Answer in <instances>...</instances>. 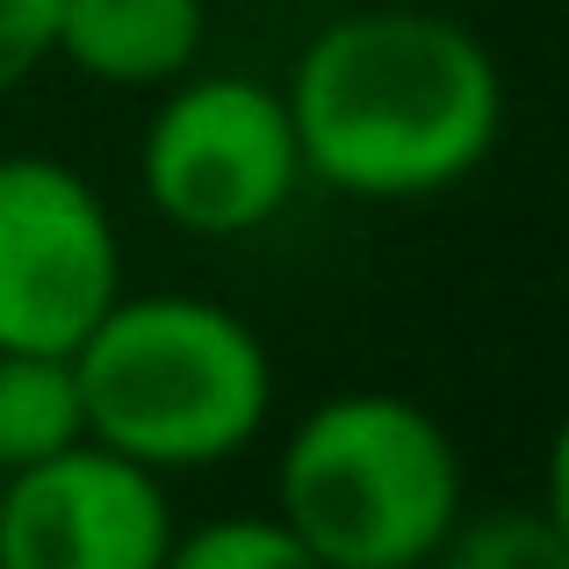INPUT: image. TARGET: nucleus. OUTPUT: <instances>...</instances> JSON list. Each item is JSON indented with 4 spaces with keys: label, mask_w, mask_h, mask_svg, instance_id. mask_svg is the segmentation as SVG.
I'll list each match as a JSON object with an SVG mask.
<instances>
[{
    "label": "nucleus",
    "mask_w": 569,
    "mask_h": 569,
    "mask_svg": "<svg viewBox=\"0 0 569 569\" xmlns=\"http://www.w3.org/2000/svg\"><path fill=\"white\" fill-rule=\"evenodd\" d=\"M426 569H569V541L548 527L541 505H505L455 519Z\"/></svg>",
    "instance_id": "nucleus-9"
},
{
    "label": "nucleus",
    "mask_w": 569,
    "mask_h": 569,
    "mask_svg": "<svg viewBox=\"0 0 569 569\" xmlns=\"http://www.w3.org/2000/svg\"><path fill=\"white\" fill-rule=\"evenodd\" d=\"M202 0H58V51L101 87H173L202 58Z\"/></svg>",
    "instance_id": "nucleus-7"
},
{
    "label": "nucleus",
    "mask_w": 569,
    "mask_h": 569,
    "mask_svg": "<svg viewBox=\"0 0 569 569\" xmlns=\"http://www.w3.org/2000/svg\"><path fill=\"white\" fill-rule=\"evenodd\" d=\"M303 181L353 202L461 188L505 130V72L483 37L426 8H361L303 43L289 87Z\"/></svg>",
    "instance_id": "nucleus-1"
},
{
    "label": "nucleus",
    "mask_w": 569,
    "mask_h": 569,
    "mask_svg": "<svg viewBox=\"0 0 569 569\" xmlns=\"http://www.w3.org/2000/svg\"><path fill=\"white\" fill-rule=\"evenodd\" d=\"M87 440L152 476L246 455L274 403V361L238 310L209 296H116L72 347Z\"/></svg>",
    "instance_id": "nucleus-2"
},
{
    "label": "nucleus",
    "mask_w": 569,
    "mask_h": 569,
    "mask_svg": "<svg viewBox=\"0 0 569 569\" xmlns=\"http://www.w3.org/2000/svg\"><path fill=\"white\" fill-rule=\"evenodd\" d=\"M152 209L188 238H246L289 209L303 188V152L281 87L252 72L173 80L138 144Z\"/></svg>",
    "instance_id": "nucleus-4"
},
{
    "label": "nucleus",
    "mask_w": 569,
    "mask_h": 569,
    "mask_svg": "<svg viewBox=\"0 0 569 569\" xmlns=\"http://www.w3.org/2000/svg\"><path fill=\"white\" fill-rule=\"evenodd\" d=\"M173 505L144 461L80 440L0 490V569H159Z\"/></svg>",
    "instance_id": "nucleus-6"
},
{
    "label": "nucleus",
    "mask_w": 569,
    "mask_h": 569,
    "mask_svg": "<svg viewBox=\"0 0 569 569\" xmlns=\"http://www.w3.org/2000/svg\"><path fill=\"white\" fill-rule=\"evenodd\" d=\"M87 440V403L72 353H22L0 347V476L37 469Z\"/></svg>",
    "instance_id": "nucleus-8"
},
{
    "label": "nucleus",
    "mask_w": 569,
    "mask_h": 569,
    "mask_svg": "<svg viewBox=\"0 0 569 569\" xmlns=\"http://www.w3.org/2000/svg\"><path fill=\"white\" fill-rule=\"evenodd\" d=\"M58 51V0H0V101Z\"/></svg>",
    "instance_id": "nucleus-11"
},
{
    "label": "nucleus",
    "mask_w": 569,
    "mask_h": 569,
    "mask_svg": "<svg viewBox=\"0 0 569 569\" xmlns=\"http://www.w3.org/2000/svg\"><path fill=\"white\" fill-rule=\"evenodd\" d=\"M541 512H548V527L569 541V411H562L556 440H548V461H541Z\"/></svg>",
    "instance_id": "nucleus-12"
},
{
    "label": "nucleus",
    "mask_w": 569,
    "mask_h": 569,
    "mask_svg": "<svg viewBox=\"0 0 569 569\" xmlns=\"http://www.w3.org/2000/svg\"><path fill=\"white\" fill-rule=\"evenodd\" d=\"M159 569H325V562L274 512H238V519H209L194 533H173Z\"/></svg>",
    "instance_id": "nucleus-10"
},
{
    "label": "nucleus",
    "mask_w": 569,
    "mask_h": 569,
    "mask_svg": "<svg viewBox=\"0 0 569 569\" xmlns=\"http://www.w3.org/2000/svg\"><path fill=\"white\" fill-rule=\"evenodd\" d=\"M116 296L123 238L101 194L58 159H0V347L72 353Z\"/></svg>",
    "instance_id": "nucleus-5"
},
{
    "label": "nucleus",
    "mask_w": 569,
    "mask_h": 569,
    "mask_svg": "<svg viewBox=\"0 0 569 569\" xmlns=\"http://www.w3.org/2000/svg\"><path fill=\"white\" fill-rule=\"evenodd\" d=\"M274 505L325 569H426L461 519V455L426 403L347 389L281 440Z\"/></svg>",
    "instance_id": "nucleus-3"
}]
</instances>
